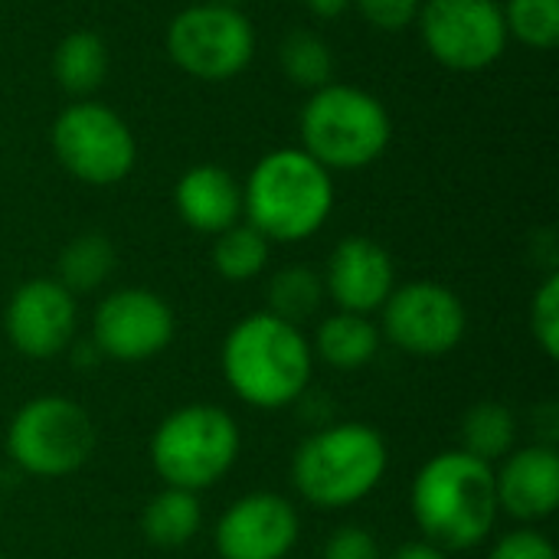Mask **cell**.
Wrapping results in <instances>:
<instances>
[{"label":"cell","mask_w":559,"mask_h":559,"mask_svg":"<svg viewBox=\"0 0 559 559\" xmlns=\"http://www.w3.org/2000/svg\"><path fill=\"white\" fill-rule=\"evenodd\" d=\"M413 518L439 550L478 547L498 518L495 468L468 452L432 455L413 481Z\"/></svg>","instance_id":"obj_1"},{"label":"cell","mask_w":559,"mask_h":559,"mask_svg":"<svg viewBox=\"0 0 559 559\" xmlns=\"http://www.w3.org/2000/svg\"><path fill=\"white\" fill-rule=\"evenodd\" d=\"M334 210V180L301 147H278L265 154L242 190L246 223L269 242L311 239Z\"/></svg>","instance_id":"obj_2"},{"label":"cell","mask_w":559,"mask_h":559,"mask_svg":"<svg viewBox=\"0 0 559 559\" xmlns=\"http://www.w3.org/2000/svg\"><path fill=\"white\" fill-rule=\"evenodd\" d=\"M223 373L242 403L282 409L295 403L311 380V347L295 324L259 311L226 334Z\"/></svg>","instance_id":"obj_3"},{"label":"cell","mask_w":559,"mask_h":559,"mask_svg":"<svg viewBox=\"0 0 559 559\" xmlns=\"http://www.w3.org/2000/svg\"><path fill=\"white\" fill-rule=\"evenodd\" d=\"M298 131L301 151L311 154L324 170H360L383 157L393 138V121L373 92L328 82L305 102Z\"/></svg>","instance_id":"obj_4"},{"label":"cell","mask_w":559,"mask_h":559,"mask_svg":"<svg viewBox=\"0 0 559 559\" xmlns=\"http://www.w3.org/2000/svg\"><path fill=\"white\" fill-rule=\"evenodd\" d=\"M386 472V442L373 426L341 423L308 436L292 459V485L324 511L367 498Z\"/></svg>","instance_id":"obj_5"},{"label":"cell","mask_w":559,"mask_h":559,"mask_svg":"<svg viewBox=\"0 0 559 559\" xmlns=\"http://www.w3.org/2000/svg\"><path fill=\"white\" fill-rule=\"evenodd\" d=\"M239 426L219 406L193 403L170 413L154 439L151 462L167 488L203 491L216 485L239 455Z\"/></svg>","instance_id":"obj_6"},{"label":"cell","mask_w":559,"mask_h":559,"mask_svg":"<svg viewBox=\"0 0 559 559\" xmlns=\"http://www.w3.org/2000/svg\"><path fill=\"white\" fill-rule=\"evenodd\" d=\"M92 449L95 426L88 413L66 396H39L26 403L7 429L10 459L36 478L72 475L88 462Z\"/></svg>","instance_id":"obj_7"},{"label":"cell","mask_w":559,"mask_h":559,"mask_svg":"<svg viewBox=\"0 0 559 559\" xmlns=\"http://www.w3.org/2000/svg\"><path fill=\"white\" fill-rule=\"evenodd\" d=\"M49 144L56 160L82 183L111 187L134 170L138 141L128 121L98 102H75L52 121Z\"/></svg>","instance_id":"obj_8"},{"label":"cell","mask_w":559,"mask_h":559,"mask_svg":"<svg viewBox=\"0 0 559 559\" xmlns=\"http://www.w3.org/2000/svg\"><path fill=\"white\" fill-rule=\"evenodd\" d=\"M170 59L200 82H229L255 56V29L239 7L193 3L167 26Z\"/></svg>","instance_id":"obj_9"},{"label":"cell","mask_w":559,"mask_h":559,"mask_svg":"<svg viewBox=\"0 0 559 559\" xmlns=\"http://www.w3.org/2000/svg\"><path fill=\"white\" fill-rule=\"evenodd\" d=\"M416 26L429 56L452 72H481L508 49L501 0H423Z\"/></svg>","instance_id":"obj_10"},{"label":"cell","mask_w":559,"mask_h":559,"mask_svg":"<svg viewBox=\"0 0 559 559\" xmlns=\"http://www.w3.org/2000/svg\"><path fill=\"white\" fill-rule=\"evenodd\" d=\"M462 298L439 282H409L383 301V334L413 357H445L465 337Z\"/></svg>","instance_id":"obj_11"},{"label":"cell","mask_w":559,"mask_h":559,"mask_svg":"<svg viewBox=\"0 0 559 559\" xmlns=\"http://www.w3.org/2000/svg\"><path fill=\"white\" fill-rule=\"evenodd\" d=\"M92 337L95 350L111 360H151L174 341V311L147 288H121L95 308Z\"/></svg>","instance_id":"obj_12"},{"label":"cell","mask_w":559,"mask_h":559,"mask_svg":"<svg viewBox=\"0 0 559 559\" xmlns=\"http://www.w3.org/2000/svg\"><path fill=\"white\" fill-rule=\"evenodd\" d=\"M3 328L23 357L49 360L75 334V298L56 278H33L10 295Z\"/></svg>","instance_id":"obj_13"},{"label":"cell","mask_w":559,"mask_h":559,"mask_svg":"<svg viewBox=\"0 0 559 559\" xmlns=\"http://www.w3.org/2000/svg\"><path fill=\"white\" fill-rule=\"evenodd\" d=\"M298 544V511L282 495L239 498L216 524L223 559H285Z\"/></svg>","instance_id":"obj_14"},{"label":"cell","mask_w":559,"mask_h":559,"mask_svg":"<svg viewBox=\"0 0 559 559\" xmlns=\"http://www.w3.org/2000/svg\"><path fill=\"white\" fill-rule=\"evenodd\" d=\"M324 288L347 314H370L383 308L396 288V269L390 252L367 236H347L334 246L324 272Z\"/></svg>","instance_id":"obj_15"},{"label":"cell","mask_w":559,"mask_h":559,"mask_svg":"<svg viewBox=\"0 0 559 559\" xmlns=\"http://www.w3.org/2000/svg\"><path fill=\"white\" fill-rule=\"evenodd\" d=\"M498 511L518 521H544L559 504V455L554 445H531L504 455L501 472H495Z\"/></svg>","instance_id":"obj_16"},{"label":"cell","mask_w":559,"mask_h":559,"mask_svg":"<svg viewBox=\"0 0 559 559\" xmlns=\"http://www.w3.org/2000/svg\"><path fill=\"white\" fill-rule=\"evenodd\" d=\"M174 203L190 229L219 236L242 216V187L226 167L197 164L183 170V177L177 180Z\"/></svg>","instance_id":"obj_17"},{"label":"cell","mask_w":559,"mask_h":559,"mask_svg":"<svg viewBox=\"0 0 559 559\" xmlns=\"http://www.w3.org/2000/svg\"><path fill=\"white\" fill-rule=\"evenodd\" d=\"M314 350L324 364L337 370H357L370 364L380 350V331L367 314H334L324 318L314 334Z\"/></svg>","instance_id":"obj_18"},{"label":"cell","mask_w":559,"mask_h":559,"mask_svg":"<svg viewBox=\"0 0 559 559\" xmlns=\"http://www.w3.org/2000/svg\"><path fill=\"white\" fill-rule=\"evenodd\" d=\"M52 75L69 95H92L108 75V46L92 29H75L52 52Z\"/></svg>","instance_id":"obj_19"},{"label":"cell","mask_w":559,"mask_h":559,"mask_svg":"<svg viewBox=\"0 0 559 559\" xmlns=\"http://www.w3.org/2000/svg\"><path fill=\"white\" fill-rule=\"evenodd\" d=\"M144 537L154 547H183L197 537L200 531V501L193 491L183 488H164L160 495L151 498L141 518Z\"/></svg>","instance_id":"obj_20"},{"label":"cell","mask_w":559,"mask_h":559,"mask_svg":"<svg viewBox=\"0 0 559 559\" xmlns=\"http://www.w3.org/2000/svg\"><path fill=\"white\" fill-rule=\"evenodd\" d=\"M118 255H115V246L108 236L102 233H82L75 236L62 252H59V262H56V282L75 295V292H95L98 285L108 282L111 269H115Z\"/></svg>","instance_id":"obj_21"},{"label":"cell","mask_w":559,"mask_h":559,"mask_svg":"<svg viewBox=\"0 0 559 559\" xmlns=\"http://www.w3.org/2000/svg\"><path fill=\"white\" fill-rule=\"evenodd\" d=\"M321 298H324V278L308 265H288L275 272L265 285V301H269L265 311L295 328L321 308Z\"/></svg>","instance_id":"obj_22"},{"label":"cell","mask_w":559,"mask_h":559,"mask_svg":"<svg viewBox=\"0 0 559 559\" xmlns=\"http://www.w3.org/2000/svg\"><path fill=\"white\" fill-rule=\"evenodd\" d=\"M518 436V423L508 406L501 403H478L465 413L462 419V452L481 459V462H498L511 452Z\"/></svg>","instance_id":"obj_23"},{"label":"cell","mask_w":559,"mask_h":559,"mask_svg":"<svg viewBox=\"0 0 559 559\" xmlns=\"http://www.w3.org/2000/svg\"><path fill=\"white\" fill-rule=\"evenodd\" d=\"M269 239L249 226V223H236L229 229H223L216 236L213 246V269L226 278V282H249L255 275L265 272L269 265Z\"/></svg>","instance_id":"obj_24"},{"label":"cell","mask_w":559,"mask_h":559,"mask_svg":"<svg viewBox=\"0 0 559 559\" xmlns=\"http://www.w3.org/2000/svg\"><path fill=\"white\" fill-rule=\"evenodd\" d=\"M278 59H282V72L298 88L314 92L334 82V52L318 33H308V29L288 33L278 46Z\"/></svg>","instance_id":"obj_25"},{"label":"cell","mask_w":559,"mask_h":559,"mask_svg":"<svg viewBox=\"0 0 559 559\" xmlns=\"http://www.w3.org/2000/svg\"><path fill=\"white\" fill-rule=\"evenodd\" d=\"M508 36L531 49H554L559 43V0H508L501 3Z\"/></svg>","instance_id":"obj_26"},{"label":"cell","mask_w":559,"mask_h":559,"mask_svg":"<svg viewBox=\"0 0 559 559\" xmlns=\"http://www.w3.org/2000/svg\"><path fill=\"white\" fill-rule=\"evenodd\" d=\"M531 331L534 341L540 344V350L557 360L559 357V275L550 272L544 278V285L537 288L534 301H531Z\"/></svg>","instance_id":"obj_27"},{"label":"cell","mask_w":559,"mask_h":559,"mask_svg":"<svg viewBox=\"0 0 559 559\" xmlns=\"http://www.w3.org/2000/svg\"><path fill=\"white\" fill-rule=\"evenodd\" d=\"M360 16L383 33H400L416 23L423 0H354Z\"/></svg>","instance_id":"obj_28"},{"label":"cell","mask_w":559,"mask_h":559,"mask_svg":"<svg viewBox=\"0 0 559 559\" xmlns=\"http://www.w3.org/2000/svg\"><path fill=\"white\" fill-rule=\"evenodd\" d=\"M488 559H557L554 544L544 534L534 531H511L504 534L495 550L488 554Z\"/></svg>","instance_id":"obj_29"},{"label":"cell","mask_w":559,"mask_h":559,"mask_svg":"<svg viewBox=\"0 0 559 559\" xmlns=\"http://www.w3.org/2000/svg\"><path fill=\"white\" fill-rule=\"evenodd\" d=\"M324 559H383L380 557V544L373 540L370 531L364 527H341L331 534Z\"/></svg>","instance_id":"obj_30"},{"label":"cell","mask_w":559,"mask_h":559,"mask_svg":"<svg viewBox=\"0 0 559 559\" xmlns=\"http://www.w3.org/2000/svg\"><path fill=\"white\" fill-rule=\"evenodd\" d=\"M318 20H337V16H344L347 10H350V3L354 0H301Z\"/></svg>","instance_id":"obj_31"},{"label":"cell","mask_w":559,"mask_h":559,"mask_svg":"<svg viewBox=\"0 0 559 559\" xmlns=\"http://www.w3.org/2000/svg\"><path fill=\"white\" fill-rule=\"evenodd\" d=\"M386 559H445V550L423 540V544H403L400 550H393V557Z\"/></svg>","instance_id":"obj_32"},{"label":"cell","mask_w":559,"mask_h":559,"mask_svg":"<svg viewBox=\"0 0 559 559\" xmlns=\"http://www.w3.org/2000/svg\"><path fill=\"white\" fill-rule=\"evenodd\" d=\"M213 3H223V7H242V0H213Z\"/></svg>","instance_id":"obj_33"}]
</instances>
